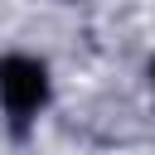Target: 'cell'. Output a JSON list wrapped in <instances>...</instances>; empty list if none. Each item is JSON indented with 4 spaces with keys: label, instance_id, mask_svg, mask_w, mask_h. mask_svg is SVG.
Returning <instances> with one entry per match:
<instances>
[{
    "label": "cell",
    "instance_id": "7a4b0ae2",
    "mask_svg": "<svg viewBox=\"0 0 155 155\" xmlns=\"http://www.w3.org/2000/svg\"><path fill=\"white\" fill-rule=\"evenodd\" d=\"M150 82H155V68H150Z\"/></svg>",
    "mask_w": 155,
    "mask_h": 155
},
{
    "label": "cell",
    "instance_id": "6da1fadb",
    "mask_svg": "<svg viewBox=\"0 0 155 155\" xmlns=\"http://www.w3.org/2000/svg\"><path fill=\"white\" fill-rule=\"evenodd\" d=\"M48 102V68L29 53H5L0 58V107L15 126L34 121L39 107Z\"/></svg>",
    "mask_w": 155,
    "mask_h": 155
}]
</instances>
